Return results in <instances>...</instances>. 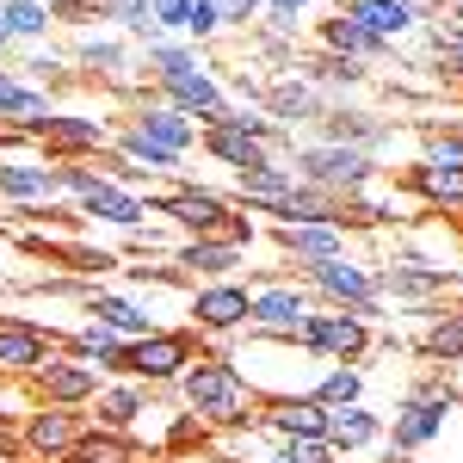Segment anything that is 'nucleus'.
Masks as SVG:
<instances>
[{
    "mask_svg": "<svg viewBox=\"0 0 463 463\" xmlns=\"http://www.w3.org/2000/svg\"><path fill=\"white\" fill-rule=\"evenodd\" d=\"M0 463H13V458H6V451H0Z\"/></svg>",
    "mask_w": 463,
    "mask_h": 463,
    "instance_id": "nucleus-51",
    "label": "nucleus"
},
{
    "mask_svg": "<svg viewBox=\"0 0 463 463\" xmlns=\"http://www.w3.org/2000/svg\"><path fill=\"white\" fill-rule=\"evenodd\" d=\"M118 148H124V155H130V161H137L143 174H174V167H179V155H174V148H161L155 137H143L137 124H130V130L118 137Z\"/></svg>",
    "mask_w": 463,
    "mask_h": 463,
    "instance_id": "nucleus-30",
    "label": "nucleus"
},
{
    "mask_svg": "<svg viewBox=\"0 0 463 463\" xmlns=\"http://www.w3.org/2000/svg\"><path fill=\"white\" fill-rule=\"evenodd\" d=\"M364 340H371V327H364V316H353V309H321V316L309 309V321H303V346H309V353L358 358Z\"/></svg>",
    "mask_w": 463,
    "mask_h": 463,
    "instance_id": "nucleus-5",
    "label": "nucleus"
},
{
    "mask_svg": "<svg viewBox=\"0 0 463 463\" xmlns=\"http://www.w3.org/2000/svg\"><path fill=\"white\" fill-rule=\"evenodd\" d=\"M124 353H130L124 334H111L106 321H87V327L74 334V358H80V364H111V371H124Z\"/></svg>",
    "mask_w": 463,
    "mask_h": 463,
    "instance_id": "nucleus-25",
    "label": "nucleus"
},
{
    "mask_svg": "<svg viewBox=\"0 0 463 463\" xmlns=\"http://www.w3.org/2000/svg\"><path fill=\"white\" fill-rule=\"evenodd\" d=\"M309 74H316V80H334V87H358V80H364V69H358L353 56H316Z\"/></svg>",
    "mask_w": 463,
    "mask_h": 463,
    "instance_id": "nucleus-39",
    "label": "nucleus"
},
{
    "mask_svg": "<svg viewBox=\"0 0 463 463\" xmlns=\"http://www.w3.org/2000/svg\"><path fill=\"white\" fill-rule=\"evenodd\" d=\"M204 148H211L222 167H235V174L266 167V143H260V137H248V130H235V124H211V130H204Z\"/></svg>",
    "mask_w": 463,
    "mask_h": 463,
    "instance_id": "nucleus-18",
    "label": "nucleus"
},
{
    "mask_svg": "<svg viewBox=\"0 0 463 463\" xmlns=\"http://www.w3.org/2000/svg\"><path fill=\"white\" fill-rule=\"evenodd\" d=\"M358 390H364V377L340 364V371H327V377L316 383V402L321 408H346V402H358Z\"/></svg>",
    "mask_w": 463,
    "mask_h": 463,
    "instance_id": "nucleus-35",
    "label": "nucleus"
},
{
    "mask_svg": "<svg viewBox=\"0 0 463 463\" xmlns=\"http://www.w3.org/2000/svg\"><path fill=\"white\" fill-rule=\"evenodd\" d=\"M266 6H272V19H297V13H309L316 0H266Z\"/></svg>",
    "mask_w": 463,
    "mask_h": 463,
    "instance_id": "nucleus-47",
    "label": "nucleus"
},
{
    "mask_svg": "<svg viewBox=\"0 0 463 463\" xmlns=\"http://www.w3.org/2000/svg\"><path fill=\"white\" fill-rule=\"evenodd\" d=\"M309 285H316L321 297H334L340 309H353V316H377V279H371L364 266H353L346 253H340V260H316V266H309Z\"/></svg>",
    "mask_w": 463,
    "mask_h": 463,
    "instance_id": "nucleus-4",
    "label": "nucleus"
},
{
    "mask_svg": "<svg viewBox=\"0 0 463 463\" xmlns=\"http://www.w3.org/2000/svg\"><path fill=\"white\" fill-rule=\"evenodd\" d=\"M0 192H6V198H50V192H56V167L0 161Z\"/></svg>",
    "mask_w": 463,
    "mask_h": 463,
    "instance_id": "nucleus-28",
    "label": "nucleus"
},
{
    "mask_svg": "<svg viewBox=\"0 0 463 463\" xmlns=\"http://www.w3.org/2000/svg\"><path fill=\"white\" fill-rule=\"evenodd\" d=\"M50 358V340L32 321H0V371H37Z\"/></svg>",
    "mask_w": 463,
    "mask_h": 463,
    "instance_id": "nucleus-17",
    "label": "nucleus"
},
{
    "mask_svg": "<svg viewBox=\"0 0 463 463\" xmlns=\"http://www.w3.org/2000/svg\"><path fill=\"white\" fill-rule=\"evenodd\" d=\"M111 19H124L137 37H161V25H155V13H148V0H106Z\"/></svg>",
    "mask_w": 463,
    "mask_h": 463,
    "instance_id": "nucleus-37",
    "label": "nucleus"
},
{
    "mask_svg": "<svg viewBox=\"0 0 463 463\" xmlns=\"http://www.w3.org/2000/svg\"><path fill=\"white\" fill-rule=\"evenodd\" d=\"M37 390H43L50 408L93 402V395H99V364H80V358H43V364H37Z\"/></svg>",
    "mask_w": 463,
    "mask_h": 463,
    "instance_id": "nucleus-7",
    "label": "nucleus"
},
{
    "mask_svg": "<svg viewBox=\"0 0 463 463\" xmlns=\"http://www.w3.org/2000/svg\"><path fill=\"white\" fill-rule=\"evenodd\" d=\"M340 13H346L353 25H364L371 37H383V43H395L402 32H414V25L427 19V13H420V6H408V0H346Z\"/></svg>",
    "mask_w": 463,
    "mask_h": 463,
    "instance_id": "nucleus-9",
    "label": "nucleus"
},
{
    "mask_svg": "<svg viewBox=\"0 0 463 463\" xmlns=\"http://www.w3.org/2000/svg\"><path fill=\"white\" fill-rule=\"evenodd\" d=\"M80 211L87 216H99V222H124V229H137L148 216L143 198H130V192H118L111 179H93V192H80Z\"/></svg>",
    "mask_w": 463,
    "mask_h": 463,
    "instance_id": "nucleus-19",
    "label": "nucleus"
},
{
    "mask_svg": "<svg viewBox=\"0 0 463 463\" xmlns=\"http://www.w3.org/2000/svg\"><path fill=\"white\" fill-rule=\"evenodd\" d=\"M155 80H161V93H167V106L174 111H185V118H222V87H216L211 74L198 69V62H185V69H167V74H155Z\"/></svg>",
    "mask_w": 463,
    "mask_h": 463,
    "instance_id": "nucleus-6",
    "label": "nucleus"
},
{
    "mask_svg": "<svg viewBox=\"0 0 463 463\" xmlns=\"http://www.w3.org/2000/svg\"><path fill=\"white\" fill-rule=\"evenodd\" d=\"M272 111L297 124V118H321V99L303 87V80H285V87H272Z\"/></svg>",
    "mask_w": 463,
    "mask_h": 463,
    "instance_id": "nucleus-34",
    "label": "nucleus"
},
{
    "mask_svg": "<svg viewBox=\"0 0 463 463\" xmlns=\"http://www.w3.org/2000/svg\"><path fill=\"white\" fill-rule=\"evenodd\" d=\"M185 32H192V37H216V32H222L216 0H185Z\"/></svg>",
    "mask_w": 463,
    "mask_h": 463,
    "instance_id": "nucleus-41",
    "label": "nucleus"
},
{
    "mask_svg": "<svg viewBox=\"0 0 463 463\" xmlns=\"http://www.w3.org/2000/svg\"><path fill=\"white\" fill-rule=\"evenodd\" d=\"M297 174H303V185H316V192H327V198H353L358 185L371 179V155L364 148H346V143H321V148H297Z\"/></svg>",
    "mask_w": 463,
    "mask_h": 463,
    "instance_id": "nucleus-2",
    "label": "nucleus"
},
{
    "mask_svg": "<svg viewBox=\"0 0 463 463\" xmlns=\"http://www.w3.org/2000/svg\"><path fill=\"white\" fill-rule=\"evenodd\" d=\"M432 56L451 74H463V25H439V32H432Z\"/></svg>",
    "mask_w": 463,
    "mask_h": 463,
    "instance_id": "nucleus-40",
    "label": "nucleus"
},
{
    "mask_svg": "<svg viewBox=\"0 0 463 463\" xmlns=\"http://www.w3.org/2000/svg\"><path fill=\"white\" fill-rule=\"evenodd\" d=\"M427 161H432V167H463V137H432Z\"/></svg>",
    "mask_w": 463,
    "mask_h": 463,
    "instance_id": "nucleus-44",
    "label": "nucleus"
},
{
    "mask_svg": "<svg viewBox=\"0 0 463 463\" xmlns=\"http://www.w3.org/2000/svg\"><path fill=\"white\" fill-rule=\"evenodd\" d=\"M69 463H137V445H130L124 432L99 427V432H80V445L69 451Z\"/></svg>",
    "mask_w": 463,
    "mask_h": 463,
    "instance_id": "nucleus-27",
    "label": "nucleus"
},
{
    "mask_svg": "<svg viewBox=\"0 0 463 463\" xmlns=\"http://www.w3.org/2000/svg\"><path fill=\"white\" fill-rule=\"evenodd\" d=\"M25 445H32L37 458H69L74 445H80V420H74L69 408H37L32 420H25Z\"/></svg>",
    "mask_w": 463,
    "mask_h": 463,
    "instance_id": "nucleus-12",
    "label": "nucleus"
},
{
    "mask_svg": "<svg viewBox=\"0 0 463 463\" xmlns=\"http://www.w3.org/2000/svg\"><path fill=\"white\" fill-rule=\"evenodd\" d=\"M93 321H106L111 334H130V340H143V334H155V321H148V309H137V303H124V297H93Z\"/></svg>",
    "mask_w": 463,
    "mask_h": 463,
    "instance_id": "nucleus-29",
    "label": "nucleus"
},
{
    "mask_svg": "<svg viewBox=\"0 0 463 463\" xmlns=\"http://www.w3.org/2000/svg\"><path fill=\"white\" fill-rule=\"evenodd\" d=\"M427 353L445 358V364H458L463 358V316H445L439 327H427Z\"/></svg>",
    "mask_w": 463,
    "mask_h": 463,
    "instance_id": "nucleus-36",
    "label": "nucleus"
},
{
    "mask_svg": "<svg viewBox=\"0 0 463 463\" xmlns=\"http://www.w3.org/2000/svg\"><path fill=\"white\" fill-rule=\"evenodd\" d=\"M179 266H185V272H204V279H229V272L241 266V248H235L229 235H222V241H216V235H198V241L179 248Z\"/></svg>",
    "mask_w": 463,
    "mask_h": 463,
    "instance_id": "nucleus-20",
    "label": "nucleus"
},
{
    "mask_svg": "<svg viewBox=\"0 0 463 463\" xmlns=\"http://www.w3.org/2000/svg\"><path fill=\"white\" fill-rule=\"evenodd\" d=\"M445 414H451V395H408L402 414H395V445L414 451V445L439 439L445 432Z\"/></svg>",
    "mask_w": 463,
    "mask_h": 463,
    "instance_id": "nucleus-11",
    "label": "nucleus"
},
{
    "mask_svg": "<svg viewBox=\"0 0 463 463\" xmlns=\"http://www.w3.org/2000/svg\"><path fill=\"white\" fill-rule=\"evenodd\" d=\"M321 439H327L334 451H358V445H371V439H377V414H364L358 402H346V408H327V427H321Z\"/></svg>",
    "mask_w": 463,
    "mask_h": 463,
    "instance_id": "nucleus-21",
    "label": "nucleus"
},
{
    "mask_svg": "<svg viewBox=\"0 0 463 463\" xmlns=\"http://www.w3.org/2000/svg\"><path fill=\"white\" fill-rule=\"evenodd\" d=\"M179 390H185V408L204 420V427H248V377L229 364V358H192L185 364V377H179Z\"/></svg>",
    "mask_w": 463,
    "mask_h": 463,
    "instance_id": "nucleus-1",
    "label": "nucleus"
},
{
    "mask_svg": "<svg viewBox=\"0 0 463 463\" xmlns=\"http://www.w3.org/2000/svg\"><path fill=\"white\" fill-rule=\"evenodd\" d=\"M290 185H297V174L290 167H279V161H266V167H248L241 174V198H248L253 211H266V204H279Z\"/></svg>",
    "mask_w": 463,
    "mask_h": 463,
    "instance_id": "nucleus-26",
    "label": "nucleus"
},
{
    "mask_svg": "<svg viewBox=\"0 0 463 463\" xmlns=\"http://www.w3.org/2000/svg\"><path fill=\"white\" fill-rule=\"evenodd\" d=\"M6 43H13V37H6V19H0V50H6Z\"/></svg>",
    "mask_w": 463,
    "mask_h": 463,
    "instance_id": "nucleus-49",
    "label": "nucleus"
},
{
    "mask_svg": "<svg viewBox=\"0 0 463 463\" xmlns=\"http://www.w3.org/2000/svg\"><path fill=\"white\" fill-rule=\"evenodd\" d=\"M37 137L50 143V155H93V148H106V118H62L56 111Z\"/></svg>",
    "mask_w": 463,
    "mask_h": 463,
    "instance_id": "nucleus-16",
    "label": "nucleus"
},
{
    "mask_svg": "<svg viewBox=\"0 0 463 463\" xmlns=\"http://www.w3.org/2000/svg\"><path fill=\"white\" fill-rule=\"evenodd\" d=\"M266 13V0H216V19L222 25H253Z\"/></svg>",
    "mask_w": 463,
    "mask_h": 463,
    "instance_id": "nucleus-43",
    "label": "nucleus"
},
{
    "mask_svg": "<svg viewBox=\"0 0 463 463\" xmlns=\"http://www.w3.org/2000/svg\"><path fill=\"white\" fill-rule=\"evenodd\" d=\"M285 458L290 463H334L340 451H334L327 439H285Z\"/></svg>",
    "mask_w": 463,
    "mask_h": 463,
    "instance_id": "nucleus-42",
    "label": "nucleus"
},
{
    "mask_svg": "<svg viewBox=\"0 0 463 463\" xmlns=\"http://www.w3.org/2000/svg\"><path fill=\"white\" fill-rule=\"evenodd\" d=\"M161 211L174 216V222H185L192 235H216V229H229L235 216H229V204L216 198V192H198V185H185V192H174Z\"/></svg>",
    "mask_w": 463,
    "mask_h": 463,
    "instance_id": "nucleus-14",
    "label": "nucleus"
},
{
    "mask_svg": "<svg viewBox=\"0 0 463 463\" xmlns=\"http://www.w3.org/2000/svg\"><path fill=\"white\" fill-rule=\"evenodd\" d=\"M155 25H185V0H148Z\"/></svg>",
    "mask_w": 463,
    "mask_h": 463,
    "instance_id": "nucleus-46",
    "label": "nucleus"
},
{
    "mask_svg": "<svg viewBox=\"0 0 463 463\" xmlns=\"http://www.w3.org/2000/svg\"><path fill=\"white\" fill-rule=\"evenodd\" d=\"M253 327L260 334H272V340H303V321H309V297L303 290H290V285H272V290H260L253 297Z\"/></svg>",
    "mask_w": 463,
    "mask_h": 463,
    "instance_id": "nucleus-8",
    "label": "nucleus"
},
{
    "mask_svg": "<svg viewBox=\"0 0 463 463\" xmlns=\"http://www.w3.org/2000/svg\"><path fill=\"white\" fill-rule=\"evenodd\" d=\"M148 62H155V74H167V69H185L192 56H185L179 43H155V50H148Z\"/></svg>",
    "mask_w": 463,
    "mask_h": 463,
    "instance_id": "nucleus-45",
    "label": "nucleus"
},
{
    "mask_svg": "<svg viewBox=\"0 0 463 463\" xmlns=\"http://www.w3.org/2000/svg\"><path fill=\"white\" fill-rule=\"evenodd\" d=\"M253 316V297L241 285H211L192 297V321L204 327V334H229V327H241Z\"/></svg>",
    "mask_w": 463,
    "mask_h": 463,
    "instance_id": "nucleus-10",
    "label": "nucleus"
},
{
    "mask_svg": "<svg viewBox=\"0 0 463 463\" xmlns=\"http://www.w3.org/2000/svg\"><path fill=\"white\" fill-rule=\"evenodd\" d=\"M185 364H192V340L185 334H161V327L130 340V353H124V371L143 377V383H174V377H185Z\"/></svg>",
    "mask_w": 463,
    "mask_h": 463,
    "instance_id": "nucleus-3",
    "label": "nucleus"
},
{
    "mask_svg": "<svg viewBox=\"0 0 463 463\" xmlns=\"http://www.w3.org/2000/svg\"><path fill=\"white\" fill-rule=\"evenodd\" d=\"M408 185H414L427 204L463 211V167H432V161H420V167H408Z\"/></svg>",
    "mask_w": 463,
    "mask_h": 463,
    "instance_id": "nucleus-23",
    "label": "nucleus"
},
{
    "mask_svg": "<svg viewBox=\"0 0 463 463\" xmlns=\"http://www.w3.org/2000/svg\"><path fill=\"white\" fill-rule=\"evenodd\" d=\"M266 427L279 432V439H321L327 408H321L316 395H279V402H272V414H266Z\"/></svg>",
    "mask_w": 463,
    "mask_h": 463,
    "instance_id": "nucleus-15",
    "label": "nucleus"
},
{
    "mask_svg": "<svg viewBox=\"0 0 463 463\" xmlns=\"http://www.w3.org/2000/svg\"><path fill=\"white\" fill-rule=\"evenodd\" d=\"M80 62L99 69V74H118V69H124V50H118L111 37H80Z\"/></svg>",
    "mask_w": 463,
    "mask_h": 463,
    "instance_id": "nucleus-38",
    "label": "nucleus"
},
{
    "mask_svg": "<svg viewBox=\"0 0 463 463\" xmlns=\"http://www.w3.org/2000/svg\"><path fill=\"white\" fill-rule=\"evenodd\" d=\"M451 279L445 266H420V260H402V266H390V279L383 285L395 290V297H427V290H439Z\"/></svg>",
    "mask_w": 463,
    "mask_h": 463,
    "instance_id": "nucleus-31",
    "label": "nucleus"
},
{
    "mask_svg": "<svg viewBox=\"0 0 463 463\" xmlns=\"http://www.w3.org/2000/svg\"><path fill=\"white\" fill-rule=\"evenodd\" d=\"M0 19H6V37H43L50 32V6L43 0H0Z\"/></svg>",
    "mask_w": 463,
    "mask_h": 463,
    "instance_id": "nucleus-32",
    "label": "nucleus"
},
{
    "mask_svg": "<svg viewBox=\"0 0 463 463\" xmlns=\"http://www.w3.org/2000/svg\"><path fill=\"white\" fill-rule=\"evenodd\" d=\"M451 6H458V19H451V25H463V0H451Z\"/></svg>",
    "mask_w": 463,
    "mask_h": 463,
    "instance_id": "nucleus-50",
    "label": "nucleus"
},
{
    "mask_svg": "<svg viewBox=\"0 0 463 463\" xmlns=\"http://www.w3.org/2000/svg\"><path fill=\"white\" fill-rule=\"evenodd\" d=\"M148 402H143V390H99V420H106L111 432H124L137 414H143Z\"/></svg>",
    "mask_w": 463,
    "mask_h": 463,
    "instance_id": "nucleus-33",
    "label": "nucleus"
},
{
    "mask_svg": "<svg viewBox=\"0 0 463 463\" xmlns=\"http://www.w3.org/2000/svg\"><path fill=\"white\" fill-rule=\"evenodd\" d=\"M137 130H143V137H155L161 148H174V155H185V148H192V137H198V130H192V118H185V111H174V106H148L143 118H137Z\"/></svg>",
    "mask_w": 463,
    "mask_h": 463,
    "instance_id": "nucleus-24",
    "label": "nucleus"
},
{
    "mask_svg": "<svg viewBox=\"0 0 463 463\" xmlns=\"http://www.w3.org/2000/svg\"><path fill=\"white\" fill-rule=\"evenodd\" d=\"M321 43H327V56H353V62H358V56H383V50H390L383 37H371L364 25H353L346 13L321 19Z\"/></svg>",
    "mask_w": 463,
    "mask_h": 463,
    "instance_id": "nucleus-22",
    "label": "nucleus"
},
{
    "mask_svg": "<svg viewBox=\"0 0 463 463\" xmlns=\"http://www.w3.org/2000/svg\"><path fill=\"white\" fill-rule=\"evenodd\" d=\"M0 235H6V222H0Z\"/></svg>",
    "mask_w": 463,
    "mask_h": 463,
    "instance_id": "nucleus-52",
    "label": "nucleus"
},
{
    "mask_svg": "<svg viewBox=\"0 0 463 463\" xmlns=\"http://www.w3.org/2000/svg\"><path fill=\"white\" fill-rule=\"evenodd\" d=\"M253 463H290V458H285V451H272V458H253Z\"/></svg>",
    "mask_w": 463,
    "mask_h": 463,
    "instance_id": "nucleus-48",
    "label": "nucleus"
},
{
    "mask_svg": "<svg viewBox=\"0 0 463 463\" xmlns=\"http://www.w3.org/2000/svg\"><path fill=\"white\" fill-rule=\"evenodd\" d=\"M279 248L297 253L303 266H316V260H340L346 253V235H340V222H285L279 229Z\"/></svg>",
    "mask_w": 463,
    "mask_h": 463,
    "instance_id": "nucleus-13",
    "label": "nucleus"
}]
</instances>
